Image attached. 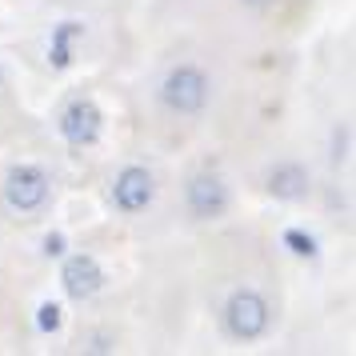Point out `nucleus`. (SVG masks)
Segmentation results:
<instances>
[{"label": "nucleus", "instance_id": "f257e3e1", "mask_svg": "<svg viewBox=\"0 0 356 356\" xmlns=\"http://www.w3.org/2000/svg\"><path fill=\"white\" fill-rule=\"evenodd\" d=\"M161 100L172 108V113H184V116L200 113V108H204V100H209V76H204L196 65L172 68V72L164 76Z\"/></svg>", "mask_w": 356, "mask_h": 356}, {"label": "nucleus", "instance_id": "f03ea898", "mask_svg": "<svg viewBox=\"0 0 356 356\" xmlns=\"http://www.w3.org/2000/svg\"><path fill=\"white\" fill-rule=\"evenodd\" d=\"M225 324L236 340H257L268 328V305L257 292H236L225 308Z\"/></svg>", "mask_w": 356, "mask_h": 356}, {"label": "nucleus", "instance_id": "7ed1b4c3", "mask_svg": "<svg viewBox=\"0 0 356 356\" xmlns=\"http://www.w3.org/2000/svg\"><path fill=\"white\" fill-rule=\"evenodd\" d=\"M4 196H8V204L17 212H33L49 196V177L40 168H13L8 180H4Z\"/></svg>", "mask_w": 356, "mask_h": 356}, {"label": "nucleus", "instance_id": "20e7f679", "mask_svg": "<svg viewBox=\"0 0 356 356\" xmlns=\"http://www.w3.org/2000/svg\"><path fill=\"white\" fill-rule=\"evenodd\" d=\"M60 132L68 145H92L100 136V108L92 100H72L60 116Z\"/></svg>", "mask_w": 356, "mask_h": 356}, {"label": "nucleus", "instance_id": "39448f33", "mask_svg": "<svg viewBox=\"0 0 356 356\" xmlns=\"http://www.w3.org/2000/svg\"><path fill=\"white\" fill-rule=\"evenodd\" d=\"M152 193H156V184L148 177L145 168H124L120 177H116V188H113V200L120 212H140L152 204Z\"/></svg>", "mask_w": 356, "mask_h": 356}, {"label": "nucleus", "instance_id": "423d86ee", "mask_svg": "<svg viewBox=\"0 0 356 356\" xmlns=\"http://www.w3.org/2000/svg\"><path fill=\"white\" fill-rule=\"evenodd\" d=\"M188 209H193V216H200V220H212V216H220V212L228 209V188L220 184V177H196L193 184H188Z\"/></svg>", "mask_w": 356, "mask_h": 356}, {"label": "nucleus", "instance_id": "0eeeda50", "mask_svg": "<svg viewBox=\"0 0 356 356\" xmlns=\"http://www.w3.org/2000/svg\"><path fill=\"white\" fill-rule=\"evenodd\" d=\"M60 280H65V289H68L72 300H84V296H92V292L104 284V273H100V264L92 257H72L65 264Z\"/></svg>", "mask_w": 356, "mask_h": 356}, {"label": "nucleus", "instance_id": "6e6552de", "mask_svg": "<svg viewBox=\"0 0 356 356\" xmlns=\"http://www.w3.org/2000/svg\"><path fill=\"white\" fill-rule=\"evenodd\" d=\"M268 188H273V196H280V200H296V196H305V188H308V172L300 164H280L273 172V180H268Z\"/></svg>", "mask_w": 356, "mask_h": 356}, {"label": "nucleus", "instance_id": "1a4fd4ad", "mask_svg": "<svg viewBox=\"0 0 356 356\" xmlns=\"http://www.w3.org/2000/svg\"><path fill=\"white\" fill-rule=\"evenodd\" d=\"M284 241H289L292 252H300V257H312V252H316V241H312V236H305V232H289Z\"/></svg>", "mask_w": 356, "mask_h": 356}, {"label": "nucleus", "instance_id": "9d476101", "mask_svg": "<svg viewBox=\"0 0 356 356\" xmlns=\"http://www.w3.org/2000/svg\"><path fill=\"white\" fill-rule=\"evenodd\" d=\"M40 328L44 332H56L60 328V308L56 305H40Z\"/></svg>", "mask_w": 356, "mask_h": 356}, {"label": "nucleus", "instance_id": "9b49d317", "mask_svg": "<svg viewBox=\"0 0 356 356\" xmlns=\"http://www.w3.org/2000/svg\"><path fill=\"white\" fill-rule=\"evenodd\" d=\"M44 252H49V257H60V252H65V236H49V241H44Z\"/></svg>", "mask_w": 356, "mask_h": 356}, {"label": "nucleus", "instance_id": "f8f14e48", "mask_svg": "<svg viewBox=\"0 0 356 356\" xmlns=\"http://www.w3.org/2000/svg\"><path fill=\"white\" fill-rule=\"evenodd\" d=\"M248 4H264V0H248Z\"/></svg>", "mask_w": 356, "mask_h": 356}]
</instances>
